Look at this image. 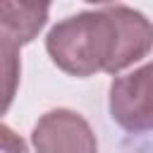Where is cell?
<instances>
[{
	"mask_svg": "<svg viewBox=\"0 0 153 153\" xmlns=\"http://www.w3.org/2000/svg\"><path fill=\"white\" fill-rule=\"evenodd\" d=\"M45 50L53 65L69 76L120 74L148 55L151 24L139 10L112 2L57 22L48 31Z\"/></svg>",
	"mask_w": 153,
	"mask_h": 153,
	"instance_id": "6da1fadb",
	"label": "cell"
},
{
	"mask_svg": "<svg viewBox=\"0 0 153 153\" xmlns=\"http://www.w3.org/2000/svg\"><path fill=\"white\" fill-rule=\"evenodd\" d=\"M110 117L112 122L131 139H141L148 146L153 110H151V67L141 65L139 69L115 76L110 84Z\"/></svg>",
	"mask_w": 153,
	"mask_h": 153,
	"instance_id": "7a4b0ae2",
	"label": "cell"
},
{
	"mask_svg": "<svg viewBox=\"0 0 153 153\" xmlns=\"http://www.w3.org/2000/svg\"><path fill=\"white\" fill-rule=\"evenodd\" d=\"M33 153H98V139L84 115L55 108L38 117L31 129Z\"/></svg>",
	"mask_w": 153,
	"mask_h": 153,
	"instance_id": "3957f363",
	"label": "cell"
},
{
	"mask_svg": "<svg viewBox=\"0 0 153 153\" xmlns=\"http://www.w3.org/2000/svg\"><path fill=\"white\" fill-rule=\"evenodd\" d=\"M53 0H0V33L19 48L31 43L48 24Z\"/></svg>",
	"mask_w": 153,
	"mask_h": 153,
	"instance_id": "277c9868",
	"label": "cell"
},
{
	"mask_svg": "<svg viewBox=\"0 0 153 153\" xmlns=\"http://www.w3.org/2000/svg\"><path fill=\"white\" fill-rule=\"evenodd\" d=\"M22 76V55L19 45L0 33V117L10 110Z\"/></svg>",
	"mask_w": 153,
	"mask_h": 153,
	"instance_id": "5b68a950",
	"label": "cell"
},
{
	"mask_svg": "<svg viewBox=\"0 0 153 153\" xmlns=\"http://www.w3.org/2000/svg\"><path fill=\"white\" fill-rule=\"evenodd\" d=\"M0 153H29V146L12 127L0 124Z\"/></svg>",
	"mask_w": 153,
	"mask_h": 153,
	"instance_id": "8992f818",
	"label": "cell"
},
{
	"mask_svg": "<svg viewBox=\"0 0 153 153\" xmlns=\"http://www.w3.org/2000/svg\"><path fill=\"white\" fill-rule=\"evenodd\" d=\"M84 2H91V5H112L117 0H84Z\"/></svg>",
	"mask_w": 153,
	"mask_h": 153,
	"instance_id": "52a82bcc",
	"label": "cell"
}]
</instances>
